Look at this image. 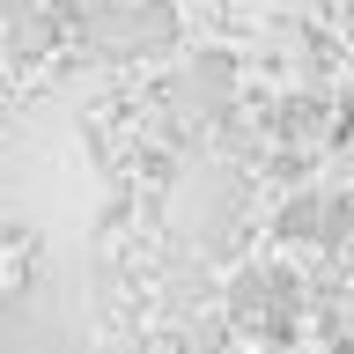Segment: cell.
<instances>
[{
	"instance_id": "cell-1",
	"label": "cell",
	"mask_w": 354,
	"mask_h": 354,
	"mask_svg": "<svg viewBox=\"0 0 354 354\" xmlns=\"http://www.w3.org/2000/svg\"><path fill=\"white\" fill-rule=\"evenodd\" d=\"M325 221H332V192H295L273 214V236L281 243H325Z\"/></svg>"
},
{
	"instance_id": "cell-2",
	"label": "cell",
	"mask_w": 354,
	"mask_h": 354,
	"mask_svg": "<svg viewBox=\"0 0 354 354\" xmlns=\"http://www.w3.org/2000/svg\"><path fill=\"white\" fill-rule=\"evenodd\" d=\"M44 8H74V15H96V8H111V0H44Z\"/></svg>"
},
{
	"instance_id": "cell-3",
	"label": "cell",
	"mask_w": 354,
	"mask_h": 354,
	"mask_svg": "<svg viewBox=\"0 0 354 354\" xmlns=\"http://www.w3.org/2000/svg\"><path fill=\"white\" fill-rule=\"evenodd\" d=\"M347 22H354V0H347Z\"/></svg>"
}]
</instances>
